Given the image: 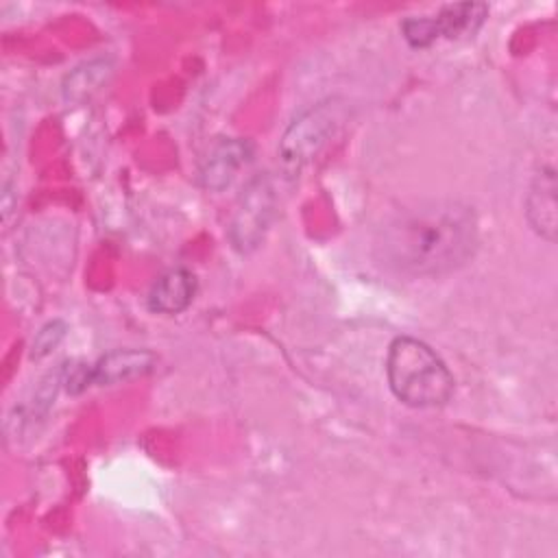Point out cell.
<instances>
[{
  "label": "cell",
  "mask_w": 558,
  "mask_h": 558,
  "mask_svg": "<svg viewBox=\"0 0 558 558\" xmlns=\"http://www.w3.org/2000/svg\"><path fill=\"white\" fill-rule=\"evenodd\" d=\"M275 211V194L268 179H255L240 198L231 222V240L238 251H251L264 238Z\"/></svg>",
  "instance_id": "cell-4"
},
{
  "label": "cell",
  "mask_w": 558,
  "mask_h": 558,
  "mask_svg": "<svg viewBox=\"0 0 558 558\" xmlns=\"http://www.w3.org/2000/svg\"><path fill=\"white\" fill-rule=\"evenodd\" d=\"M63 333H65V325H63V323H59V320L48 323V325L37 333V338H35V342H33V357H41V355L50 353V351L61 342Z\"/></svg>",
  "instance_id": "cell-12"
},
{
  "label": "cell",
  "mask_w": 558,
  "mask_h": 558,
  "mask_svg": "<svg viewBox=\"0 0 558 558\" xmlns=\"http://www.w3.org/2000/svg\"><path fill=\"white\" fill-rule=\"evenodd\" d=\"M403 37L414 48H425L438 39L434 17H410L403 22Z\"/></svg>",
  "instance_id": "cell-11"
},
{
  "label": "cell",
  "mask_w": 558,
  "mask_h": 558,
  "mask_svg": "<svg viewBox=\"0 0 558 558\" xmlns=\"http://www.w3.org/2000/svg\"><path fill=\"white\" fill-rule=\"evenodd\" d=\"M196 294V277L185 268H174L161 275L148 294V307L157 314L183 312Z\"/></svg>",
  "instance_id": "cell-6"
},
{
  "label": "cell",
  "mask_w": 558,
  "mask_h": 558,
  "mask_svg": "<svg viewBox=\"0 0 558 558\" xmlns=\"http://www.w3.org/2000/svg\"><path fill=\"white\" fill-rule=\"evenodd\" d=\"M251 146L242 140H225L214 146L201 168V183L207 190H222L231 183L235 172L246 163Z\"/></svg>",
  "instance_id": "cell-5"
},
{
  "label": "cell",
  "mask_w": 558,
  "mask_h": 558,
  "mask_svg": "<svg viewBox=\"0 0 558 558\" xmlns=\"http://www.w3.org/2000/svg\"><path fill=\"white\" fill-rule=\"evenodd\" d=\"M488 13V7L484 2H458V4H447L440 9V13L434 17L438 37L456 39L464 35H473L484 17Z\"/></svg>",
  "instance_id": "cell-9"
},
{
  "label": "cell",
  "mask_w": 558,
  "mask_h": 558,
  "mask_svg": "<svg viewBox=\"0 0 558 558\" xmlns=\"http://www.w3.org/2000/svg\"><path fill=\"white\" fill-rule=\"evenodd\" d=\"M527 220L543 238H556V177L549 168L538 172L530 187Z\"/></svg>",
  "instance_id": "cell-7"
},
{
  "label": "cell",
  "mask_w": 558,
  "mask_h": 558,
  "mask_svg": "<svg viewBox=\"0 0 558 558\" xmlns=\"http://www.w3.org/2000/svg\"><path fill=\"white\" fill-rule=\"evenodd\" d=\"M475 246V214L458 201H418L397 209L375 238V251L384 266L421 277L462 266Z\"/></svg>",
  "instance_id": "cell-1"
},
{
  "label": "cell",
  "mask_w": 558,
  "mask_h": 558,
  "mask_svg": "<svg viewBox=\"0 0 558 558\" xmlns=\"http://www.w3.org/2000/svg\"><path fill=\"white\" fill-rule=\"evenodd\" d=\"M344 120V107L338 100L318 102L314 109L296 118L283 133L279 144V155L286 168L299 170L310 159H314L320 148L333 137Z\"/></svg>",
  "instance_id": "cell-3"
},
{
  "label": "cell",
  "mask_w": 558,
  "mask_h": 558,
  "mask_svg": "<svg viewBox=\"0 0 558 558\" xmlns=\"http://www.w3.org/2000/svg\"><path fill=\"white\" fill-rule=\"evenodd\" d=\"M109 74H111V63L107 59L85 63V65L76 68L72 74H68V78L63 83V94L68 100H83L92 92H96L100 87V83L107 81Z\"/></svg>",
  "instance_id": "cell-10"
},
{
  "label": "cell",
  "mask_w": 558,
  "mask_h": 558,
  "mask_svg": "<svg viewBox=\"0 0 558 558\" xmlns=\"http://www.w3.org/2000/svg\"><path fill=\"white\" fill-rule=\"evenodd\" d=\"M155 364V355L148 351H111L105 357H100L94 368L89 371V381L94 384H118L126 381L131 377L144 375Z\"/></svg>",
  "instance_id": "cell-8"
},
{
  "label": "cell",
  "mask_w": 558,
  "mask_h": 558,
  "mask_svg": "<svg viewBox=\"0 0 558 558\" xmlns=\"http://www.w3.org/2000/svg\"><path fill=\"white\" fill-rule=\"evenodd\" d=\"M386 375L392 395L412 408L442 405L453 392V377L445 362L425 342L410 336L390 342Z\"/></svg>",
  "instance_id": "cell-2"
}]
</instances>
